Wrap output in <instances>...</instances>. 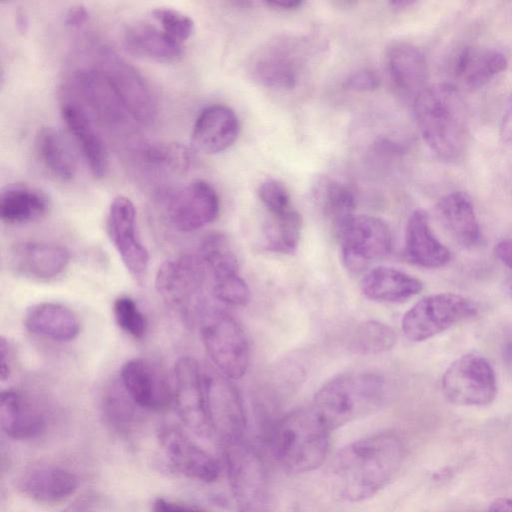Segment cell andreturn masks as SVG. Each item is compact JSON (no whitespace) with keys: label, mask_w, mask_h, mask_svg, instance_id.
Here are the masks:
<instances>
[{"label":"cell","mask_w":512,"mask_h":512,"mask_svg":"<svg viewBox=\"0 0 512 512\" xmlns=\"http://www.w3.org/2000/svg\"><path fill=\"white\" fill-rule=\"evenodd\" d=\"M404 457L400 438L375 434L343 447L336 455L333 480L340 497L366 500L382 490L398 472Z\"/></svg>","instance_id":"cell-1"},{"label":"cell","mask_w":512,"mask_h":512,"mask_svg":"<svg viewBox=\"0 0 512 512\" xmlns=\"http://www.w3.org/2000/svg\"><path fill=\"white\" fill-rule=\"evenodd\" d=\"M413 109L429 149L447 162L461 159L469 140V117L459 90L450 84L428 86L414 99Z\"/></svg>","instance_id":"cell-2"},{"label":"cell","mask_w":512,"mask_h":512,"mask_svg":"<svg viewBox=\"0 0 512 512\" xmlns=\"http://www.w3.org/2000/svg\"><path fill=\"white\" fill-rule=\"evenodd\" d=\"M386 394L385 379L379 374L347 373L327 381L316 392L311 407L333 431L380 410Z\"/></svg>","instance_id":"cell-3"},{"label":"cell","mask_w":512,"mask_h":512,"mask_svg":"<svg viewBox=\"0 0 512 512\" xmlns=\"http://www.w3.org/2000/svg\"><path fill=\"white\" fill-rule=\"evenodd\" d=\"M330 432L312 407L291 411L274 429V455L287 471H313L326 458Z\"/></svg>","instance_id":"cell-4"},{"label":"cell","mask_w":512,"mask_h":512,"mask_svg":"<svg viewBox=\"0 0 512 512\" xmlns=\"http://www.w3.org/2000/svg\"><path fill=\"white\" fill-rule=\"evenodd\" d=\"M201 337L216 370L230 380L245 375L250 361L247 336L228 312L203 306L199 313Z\"/></svg>","instance_id":"cell-5"},{"label":"cell","mask_w":512,"mask_h":512,"mask_svg":"<svg viewBox=\"0 0 512 512\" xmlns=\"http://www.w3.org/2000/svg\"><path fill=\"white\" fill-rule=\"evenodd\" d=\"M96 53V68L106 77L134 121L143 126L153 125L158 116V102L148 81L110 46L101 45Z\"/></svg>","instance_id":"cell-6"},{"label":"cell","mask_w":512,"mask_h":512,"mask_svg":"<svg viewBox=\"0 0 512 512\" xmlns=\"http://www.w3.org/2000/svg\"><path fill=\"white\" fill-rule=\"evenodd\" d=\"M222 448L238 512H268L267 477L258 452L245 439Z\"/></svg>","instance_id":"cell-7"},{"label":"cell","mask_w":512,"mask_h":512,"mask_svg":"<svg viewBox=\"0 0 512 512\" xmlns=\"http://www.w3.org/2000/svg\"><path fill=\"white\" fill-rule=\"evenodd\" d=\"M205 279V265L200 256L180 254L166 259L158 268L155 287L167 306L186 320L203 308L200 300Z\"/></svg>","instance_id":"cell-8"},{"label":"cell","mask_w":512,"mask_h":512,"mask_svg":"<svg viewBox=\"0 0 512 512\" xmlns=\"http://www.w3.org/2000/svg\"><path fill=\"white\" fill-rule=\"evenodd\" d=\"M477 313V305L456 293H437L416 302L403 316L404 336L412 342L432 338Z\"/></svg>","instance_id":"cell-9"},{"label":"cell","mask_w":512,"mask_h":512,"mask_svg":"<svg viewBox=\"0 0 512 512\" xmlns=\"http://www.w3.org/2000/svg\"><path fill=\"white\" fill-rule=\"evenodd\" d=\"M74 93L97 124L118 138L132 139L135 122L110 83L97 68L77 71L72 79Z\"/></svg>","instance_id":"cell-10"},{"label":"cell","mask_w":512,"mask_h":512,"mask_svg":"<svg viewBox=\"0 0 512 512\" xmlns=\"http://www.w3.org/2000/svg\"><path fill=\"white\" fill-rule=\"evenodd\" d=\"M445 398L459 406H485L497 395V381L489 361L477 353L454 360L441 380Z\"/></svg>","instance_id":"cell-11"},{"label":"cell","mask_w":512,"mask_h":512,"mask_svg":"<svg viewBox=\"0 0 512 512\" xmlns=\"http://www.w3.org/2000/svg\"><path fill=\"white\" fill-rule=\"evenodd\" d=\"M346 268L359 272L387 256L392 236L387 224L370 215H353L336 232Z\"/></svg>","instance_id":"cell-12"},{"label":"cell","mask_w":512,"mask_h":512,"mask_svg":"<svg viewBox=\"0 0 512 512\" xmlns=\"http://www.w3.org/2000/svg\"><path fill=\"white\" fill-rule=\"evenodd\" d=\"M307 48L304 40L296 38L282 37L267 43L252 57V76L267 88H295L307 63Z\"/></svg>","instance_id":"cell-13"},{"label":"cell","mask_w":512,"mask_h":512,"mask_svg":"<svg viewBox=\"0 0 512 512\" xmlns=\"http://www.w3.org/2000/svg\"><path fill=\"white\" fill-rule=\"evenodd\" d=\"M164 208L170 225L180 232L196 231L213 221L220 212V199L214 187L197 179L167 192Z\"/></svg>","instance_id":"cell-14"},{"label":"cell","mask_w":512,"mask_h":512,"mask_svg":"<svg viewBox=\"0 0 512 512\" xmlns=\"http://www.w3.org/2000/svg\"><path fill=\"white\" fill-rule=\"evenodd\" d=\"M207 412L221 444L245 439L246 416L234 384L217 370L204 371Z\"/></svg>","instance_id":"cell-15"},{"label":"cell","mask_w":512,"mask_h":512,"mask_svg":"<svg viewBox=\"0 0 512 512\" xmlns=\"http://www.w3.org/2000/svg\"><path fill=\"white\" fill-rule=\"evenodd\" d=\"M173 402L182 422L195 434L212 432L206 404L204 371L193 357L183 356L173 370Z\"/></svg>","instance_id":"cell-16"},{"label":"cell","mask_w":512,"mask_h":512,"mask_svg":"<svg viewBox=\"0 0 512 512\" xmlns=\"http://www.w3.org/2000/svg\"><path fill=\"white\" fill-rule=\"evenodd\" d=\"M107 232L125 268L141 282L148 270L149 253L137 233L136 209L128 197L118 195L111 201Z\"/></svg>","instance_id":"cell-17"},{"label":"cell","mask_w":512,"mask_h":512,"mask_svg":"<svg viewBox=\"0 0 512 512\" xmlns=\"http://www.w3.org/2000/svg\"><path fill=\"white\" fill-rule=\"evenodd\" d=\"M120 382L141 409L162 411L173 402L172 381L164 368L151 359L126 361L120 370Z\"/></svg>","instance_id":"cell-18"},{"label":"cell","mask_w":512,"mask_h":512,"mask_svg":"<svg viewBox=\"0 0 512 512\" xmlns=\"http://www.w3.org/2000/svg\"><path fill=\"white\" fill-rule=\"evenodd\" d=\"M158 442L170 465L180 474L206 483L218 478L217 461L177 426H163Z\"/></svg>","instance_id":"cell-19"},{"label":"cell","mask_w":512,"mask_h":512,"mask_svg":"<svg viewBox=\"0 0 512 512\" xmlns=\"http://www.w3.org/2000/svg\"><path fill=\"white\" fill-rule=\"evenodd\" d=\"M61 115L90 172L95 178H103L109 168V157L97 123L76 99H67L62 103Z\"/></svg>","instance_id":"cell-20"},{"label":"cell","mask_w":512,"mask_h":512,"mask_svg":"<svg viewBox=\"0 0 512 512\" xmlns=\"http://www.w3.org/2000/svg\"><path fill=\"white\" fill-rule=\"evenodd\" d=\"M70 261L69 251L58 244L25 241L14 245L9 253L13 270L25 277L49 280L60 275Z\"/></svg>","instance_id":"cell-21"},{"label":"cell","mask_w":512,"mask_h":512,"mask_svg":"<svg viewBox=\"0 0 512 512\" xmlns=\"http://www.w3.org/2000/svg\"><path fill=\"white\" fill-rule=\"evenodd\" d=\"M389 77L404 97L414 99L428 87V65L420 48L408 42H396L386 51Z\"/></svg>","instance_id":"cell-22"},{"label":"cell","mask_w":512,"mask_h":512,"mask_svg":"<svg viewBox=\"0 0 512 512\" xmlns=\"http://www.w3.org/2000/svg\"><path fill=\"white\" fill-rule=\"evenodd\" d=\"M240 125L235 112L223 104L204 108L197 116L192 140L195 146L208 154H217L230 148L239 135Z\"/></svg>","instance_id":"cell-23"},{"label":"cell","mask_w":512,"mask_h":512,"mask_svg":"<svg viewBox=\"0 0 512 512\" xmlns=\"http://www.w3.org/2000/svg\"><path fill=\"white\" fill-rule=\"evenodd\" d=\"M0 425L10 438L30 440L45 432L47 421L43 411L28 395L10 389L1 393Z\"/></svg>","instance_id":"cell-24"},{"label":"cell","mask_w":512,"mask_h":512,"mask_svg":"<svg viewBox=\"0 0 512 512\" xmlns=\"http://www.w3.org/2000/svg\"><path fill=\"white\" fill-rule=\"evenodd\" d=\"M404 253L406 259L424 268H440L450 260V251L433 234L427 214L414 211L405 230Z\"/></svg>","instance_id":"cell-25"},{"label":"cell","mask_w":512,"mask_h":512,"mask_svg":"<svg viewBox=\"0 0 512 512\" xmlns=\"http://www.w3.org/2000/svg\"><path fill=\"white\" fill-rule=\"evenodd\" d=\"M507 65L505 54L498 49L473 45L458 54L454 72L463 87L476 90L491 82Z\"/></svg>","instance_id":"cell-26"},{"label":"cell","mask_w":512,"mask_h":512,"mask_svg":"<svg viewBox=\"0 0 512 512\" xmlns=\"http://www.w3.org/2000/svg\"><path fill=\"white\" fill-rule=\"evenodd\" d=\"M51 207L47 193L25 183L9 184L0 195V218L8 225H22L44 218Z\"/></svg>","instance_id":"cell-27"},{"label":"cell","mask_w":512,"mask_h":512,"mask_svg":"<svg viewBox=\"0 0 512 512\" xmlns=\"http://www.w3.org/2000/svg\"><path fill=\"white\" fill-rule=\"evenodd\" d=\"M436 210L442 224L460 245L474 248L480 244V224L468 195L461 191L448 193L438 201Z\"/></svg>","instance_id":"cell-28"},{"label":"cell","mask_w":512,"mask_h":512,"mask_svg":"<svg viewBox=\"0 0 512 512\" xmlns=\"http://www.w3.org/2000/svg\"><path fill=\"white\" fill-rule=\"evenodd\" d=\"M124 45L129 53L160 63L178 62L183 56L181 42L147 22L130 25L124 32Z\"/></svg>","instance_id":"cell-29"},{"label":"cell","mask_w":512,"mask_h":512,"mask_svg":"<svg viewBox=\"0 0 512 512\" xmlns=\"http://www.w3.org/2000/svg\"><path fill=\"white\" fill-rule=\"evenodd\" d=\"M24 326L32 334L56 342L74 340L80 332V322L68 307L53 302L31 306L25 313Z\"/></svg>","instance_id":"cell-30"},{"label":"cell","mask_w":512,"mask_h":512,"mask_svg":"<svg viewBox=\"0 0 512 512\" xmlns=\"http://www.w3.org/2000/svg\"><path fill=\"white\" fill-rule=\"evenodd\" d=\"M423 289V283L399 269L378 266L369 270L361 280L363 295L376 302H403Z\"/></svg>","instance_id":"cell-31"},{"label":"cell","mask_w":512,"mask_h":512,"mask_svg":"<svg viewBox=\"0 0 512 512\" xmlns=\"http://www.w3.org/2000/svg\"><path fill=\"white\" fill-rule=\"evenodd\" d=\"M17 486L27 497L51 503L73 494L78 487V478L71 471L61 467L41 466L23 473Z\"/></svg>","instance_id":"cell-32"},{"label":"cell","mask_w":512,"mask_h":512,"mask_svg":"<svg viewBox=\"0 0 512 512\" xmlns=\"http://www.w3.org/2000/svg\"><path fill=\"white\" fill-rule=\"evenodd\" d=\"M35 150L40 163L54 178L69 182L75 177L76 156L59 129L53 126L39 128L35 136Z\"/></svg>","instance_id":"cell-33"},{"label":"cell","mask_w":512,"mask_h":512,"mask_svg":"<svg viewBox=\"0 0 512 512\" xmlns=\"http://www.w3.org/2000/svg\"><path fill=\"white\" fill-rule=\"evenodd\" d=\"M200 257L214 280L213 286L239 279V263L226 235L220 232L207 234L200 244Z\"/></svg>","instance_id":"cell-34"},{"label":"cell","mask_w":512,"mask_h":512,"mask_svg":"<svg viewBox=\"0 0 512 512\" xmlns=\"http://www.w3.org/2000/svg\"><path fill=\"white\" fill-rule=\"evenodd\" d=\"M141 409L128 395L120 380L113 381L103 391L101 410L106 423L121 434L131 432L139 422Z\"/></svg>","instance_id":"cell-35"},{"label":"cell","mask_w":512,"mask_h":512,"mask_svg":"<svg viewBox=\"0 0 512 512\" xmlns=\"http://www.w3.org/2000/svg\"><path fill=\"white\" fill-rule=\"evenodd\" d=\"M316 188L324 213L331 220L336 232L354 215V195L345 185L331 179L319 181Z\"/></svg>","instance_id":"cell-36"},{"label":"cell","mask_w":512,"mask_h":512,"mask_svg":"<svg viewBox=\"0 0 512 512\" xmlns=\"http://www.w3.org/2000/svg\"><path fill=\"white\" fill-rule=\"evenodd\" d=\"M397 341L395 331L379 321H365L358 325L351 341L352 349L364 355L378 354L392 349Z\"/></svg>","instance_id":"cell-37"},{"label":"cell","mask_w":512,"mask_h":512,"mask_svg":"<svg viewBox=\"0 0 512 512\" xmlns=\"http://www.w3.org/2000/svg\"><path fill=\"white\" fill-rule=\"evenodd\" d=\"M301 228V215L295 208L282 215L271 217L267 233L268 249L280 253L294 252L299 244Z\"/></svg>","instance_id":"cell-38"},{"label":"cell","mask_w":512,"mask_h":512,"mask_svg":"<svg viewBox=\"0 0 512 512\" xmlns=\"http://www.w3.org/2000/svg\"><path fill=\"white\" fill-rule=\"evenodd\" d=\"M140 156L151 167L174 173L184 172L191 162L189 150L177 143L143 146Z\"/></svg>","instance_id":"cell-39"},{"label":"cell","mask_w":512,"mask_h":512,"mask_svg":"<svg viewBox=\"0 0 512 512\" xmlns=\"http://www.w3.org/2000/svg\"><path fill=\"white\" fill-rule=\"evenodd\" d=\"M112 311L122 331L134 339L141 340L145 337L147 319L134 299L124 295L117 297L113 302Z\"/></svg>","instance_id":"cell-40"},{"label":"cell","mask_w":512,"mask_h":512,"mask_svg":"<svg viewBox=\"0 0 512 512\" xmlns=\"http://www.w3.org/2000/svg\"><path fill=\"white\" fill-rule=\"evenodd\" d=\"M152 15L160 28L179 42L187 40L194 32L193 19L177 9L156 7L152 10Z\"/></svg>","instance_id":"cell-41"},{"label":"cell","mask_w":512,"mask_h":512,"mask_svg":"<svg viewBox=\"0 0 512 512\" xmlns=\"http://www.w3.org/2000/svg\"><path fill=\"white\" fill-rule=\"evenodd\" d=\"M258 196L271 217L282 215L294 208L287 188L276 179L263 181L258 188Z\"/></svg>","instance_id":"cell-42"},{"label":"cell","mask_w":512,"mask_h":512,"mask_svg":"<svg viewBox=\"0 0 512 512\" xmlns=\"http://www.w3.org/2000/svg\"><path fill=\"white\" fill-rule=\"evenodd\" d=\"M380 85L377 74L371 70H361L351 74L345 81V86L354 91H372Z\"/></svg>","instance_id":"cell-43"},{"label":"cell","mask_w":512,"mask_h":512,"mask_svg":"<svg viewBox=\"0 0 512 512\" xmlns=\"http://www.w3.org/2000/svg\"><path fill=\"white\" fill-rule=\"evenodd\" d=\"M151 512H206L204 509L185 503L175 502L165 498H156L151 506Z\"/></svg>","instance_id":"cell-44"},{"label":"cell","mask_w":512,"mask_h":512,"mask_svg":"<svg viewBox=\"0 0 512 512\" xmlns=\"http://www.w3.org/2000/svg\"><path fill=\"white\" fill-rule=\"evenodd\" d=\"M89 19V11L82 4L71 6L64 15V23L70 28H80Z\"/></svg>","instance_id":"cell-45"},{"label":"cell","mask_w":512,"mask_h":512,"mask_svg":"<svg viewBox=\"0 0 512 512\" xmlns=\"http://www.w3.org/2000/svg\"><path fill=\"white\" fill-rule=\"evenodd\" d=\"M500 138L504 143H512V95L507 102L501 119Z\"/></svg>","instance_id":"cell-46"},{"label":"cell","mask_w":512,"mask_h":512,"mask_svg":"<svg viewBox=\"0 0 512 512\" xmlns=\"http://www.w3.org/2000/svg\"><path fill=\"white\" fill-rule=\"evenodd\" d=\"M0 350H1V379L2 381H5L11 373L12 369V360H13V352L12 348L10 346L9 341H7L5 338H1L0 343Z\"/></svg>","instance_id":"cell-47"},{"label":"cell","mask_w":512,"mask_h":512,"mask_svg":"<svg viewBox=\"0 0 512 512\" xmlns=\"http://www.w3.org/2000/svg\"><path fill=\"white\" fill-rule=\"evenodd\" d=\"M495 256L512 269V238L500 241L494 248Z\"/></svg>","instance_id":"cell-48"},{"label":"cell","mask_w":512,"mask_h":512,"mask_svg":"<svg viewBox=\"0 0 512 512\" xmlns=\"http://www.w3.org/2000/svg\"><path fill=\"white\" fill-rule=\"evenodd\" d=\"M265 4L271 8L279 10H294L302 6L303 1L300 0H272L266 1Z\"/></svg>","instance_id":"cell-49"},{"label":"cell","mask_w":512,"mask_h":512,"mask_svg":"<svg viewBox=\"0 0 512 512\" xmlns=\"http://www.w3.org/2000/svg\"><path fill=\"white\" fill-rule=\"evenodd\" d=\"M488 512H512V499L499 498L489 507Z\"/></svg>","instance_id":"cell-50"},{"label":"cell","mask_w":512,"mask_h":512,"mask_svg":"<svg viewBox=\"0 0 512 512\" xmlns=\"http://www.w3.org/2000/svg\"><path fill=\"white\" fill-rule=\"evenodd\" d=\"M60 512H95V510L88 503L83 502V501H78V502H75V503L67 506Z\"/></svg>","instance_id":"cell-51"},{"label":"cell","mask_w":512,"mask_h":512,"mask_svg":"<svg viewBox=\"0 0 512 512\" xmlns=\"http://www.w3.org/2000/svg\"><path fill=\"white\" fill-rule=\"evenodd\" d=\"M504 359L512 370V339L509 340L504 347Z\"/></svg>","instance_id":"cell-52"},{"label":"cell","mask_w":512,"mask_h":512,"mask_svg":"<svg viewBox=\"0 0 512 512\" xmlns=\"http://www.w3.org/2000/svg\"><path fill=\"white\" fill-rule=\"evenodd\" d=\"M511 289H512V284H511Z\"/></svg>","instance_id":"cell-53"}]
</instances>
